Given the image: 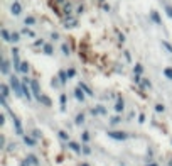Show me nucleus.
<instances>
[{
  "label": "nucleus",
  "instance_id": "obj_7",
  "mask_svg": "<svg viewBox=\"0 0 172 166\" xmlns=\"http://www.w3.org/2000/svg\"><path fill=\"white\" fill-rule=\"evenodd\" d=\"M84 95H86V93H84L83 90L79 88V87H78L76 90H74V97H76V100H78V102H81V103H83V102H84Z\"/></svg>",
  "mask_w": 172,
  "mask_h": 166
},
{
  "label": "nucleus",
  "instance_id": "obj_43",
  "mask_svg": "<svg viewBox=\"0 0 172 166\" xmlns=\"http://www.w3.org/2000/svg\"><path fill=\"white\" fill-rule=\"evenodd\" d=\"M5 124V115H0V126H4Z\"/></svg>",
  "mask_w": 172,
  "mask_h": 166
},
{
  "label": "nucleus",
  "instance_id": "obj_35",
  "mask_svg": "<svg viewBox=\"0 0 172 166\" xmlns=\"http://www.w3.org/2000/svg\"><path fill=\"white\" fill-rule=\"evenodd\" d=\"M133 81L139 83V85H142V76H140V75H135V76H133Z\"/></svg>",
  "mask_w": 172,
  "mask_h": 166
},
{
  "label": "nucleus",
  "instance_id": "obj_10",
  "mask_svg": "<svg viewBox=\"0 0 172 166\" xmlns=\"http://www.w3.org/2000/svg\"><path fill=\"white\" fill-rule=\"evenodd\" d=\"M150 17H152V20H154L155 24H162V19H160V15H159L157 10H150Z\"/></svg>",
  "mask_w": 172,
  "mask_h": 166
},
{
  "label": "nucleus",
  "instance_id": "obj_20",
  "mask_svg": "<svg viewBox=\"0 0 172 166\" xmlns=\"http://www.w3.org/2000/svg\"><path fill=\"white\" fill-rule=\"evenodd\" d=\"M59 102H61V110H64V109H66V95H64V93H61Z\"/></svg>",
  "mask_w": 172,
  "mask_h": 166
},
{
  "label": "nucleus",
  "instance_id": "obj_3",
  "mask_svg": "<svg viewBox=\"0 0 172 166\" xmlns=\"http://www.w3.org/2000/svg\"><path fill=\"white\" fill-rule=\"evenodd\" d=\"M27 83H30L27 78H24V83H22V93H24V97L27 98V102H30L32 100V95H30V90H29V87H27Z\"/></svg>",
  "mask_w": 172,
  "mask_h": 166
},
{
  "label": "nucleus",
  "instance_id": "obj_19",
  "mask_svg": "<svg viewBox=\"0 0 172 166\" xmlns=\"http://www.w3.org/2000/svg\"><path fill=\"white\" fill-rule=\"evenodd\" d=\"M164 76L169 78V80H172V68H170V66L164 68Z\"/></svg>",
  "mask_w": 172,
  "mask_h": 166
},
{
  "label": "nucleus",
  "instance_id": "obj_27",
  "mask_svg": "<svg viewBox=\"0 0 172 166\" xmlns=\"http://www.w3.org/2000/svg\"><path fill=\"white\" fill-rule=\"evenodd\" d=\"M83 122H84V115L83 114H78L76 115V124H78V126H81Z\"/></svg>",
  "mask_w": 172,
  "mask_h": 166
},
{
  "label": "nucleus",
  "instance_id": "obj_41",
  "mask_svg": "<svg viewBox=\"0 0 172 166\" xmlns=\"http://www.w3.org/2000/svg\"><path fill=\"white\" fill-rule=\"evenodd\" d=\"M96 110H98V114H103V115L106 114V110H105L103 107H96Z\"/></svg>",
  "mask_w": 172,
  "mask_h": 166
},
{
  "label": "nucleus",
  "instance_id": "obj_46",
  "mask_svg": "<svg viewBox=\"0 0 172 166\" xmlns=\"http://www.w3.org/2000/svg\"><path fill=\"white\" fill-rule=\"evenodd\" d=\"M20 166H30V163H29V161H27V159H24V161H22V163H20Z\"/></svg>",
  "mask_w": 172,
  "mask_h": 166
},
{
  "label": "nucleus",
  "instance_id": "obj_18",
  "mask_svg": "<svg viewBox=\"0 0 172 166\" xmlns=\"http://www.w3.org/2000/svg\"><path fill=\"white\" fill-rule=\"evenodd\" d=\"M58 136L61 137L62 141H69V134H68L66 131H59V132H58Z\"/></svg>",
  "mask_w": 172,
  "mask_h": 166
},
{
  "label": "nucleus",
  "instance_id": "obj_5",
  "mask_svg": "<svg viewBox=\"0 0 172 166\" xmlns=\"http://www.w3.org/2000/svg\"><path fill=\"white\" fill-rule=\"evenodd\" d=\"M30 90H32V93L39 98L40 97V90H39V81L37 80H30Z\"/></svg>",
  "mask_w": 172,
  "mask_h": 166
},
{
  "label": "nucleus",
  "instance_id": "obj_38",
  "mask_svg": "<svg viewBox=\"0 0 172 166\" xmlns=\"http://www.w3.org/2000/svg\"><path fill=\"white\" fill-rule=\"evenodd\" d=\"M34 46H46V44H44V39H36Z\"/></svg>",
  "mask_w": 172,
  "mask_h": 166
},
{
  "label": "nucleus",
  "instance_id": "obj_47",
  "mask_svg": "<svg viewBox=\"0 0 172 166\" xmlns=\"http://www.w3.org/2000/svg\"><path fill=\"white\" fill-rule=\"evenodd\" d=\"M51 37L56 41V39H59V34H58V32H52V36H51Z\"/></svg>",
  "mask_w": 172,
  "mask_h": 166
},
{
  "label": "nucleus",
  "instance_id": "obj_39",
  "mask_svg": "<svg viewBox=\"0 0 172 166\" xmlns=\"http://www.w3.org/2000/svg\"><path fill=\"white\" fill-rule=\"evenodd\" d=\"M120 120H121V117H113V119H111L110 122H111V124H118V122H120Z\"/></svg>",
  "mask_w": 172,
  "mask_h": 166
},
{
  "label": "nucleus",
  "instance_id": "obj_34",
  "mask_svg": "<svg viewBox=\"0 0 172 166\" xmlns=\"http://www.w3.org/2000/svg\"><path fill=\"white\" fill-rule=\"evenodd\" d=\"M61 49H62V54H69V48H68V44H62Z\"/></svg>",
  "mask_w": 172,
  "mask_h": 166
},
{
  "label": "nucleus",
  "instance_id": "obj_16",
  "mask_svg": "<svg viewBox=\"0 0 172 166\" xmlns=\"http://www.w3.org/2000/svg\"><path fill=\"white\" fill-rule=\"evenodd\" d=\"M27 161H29L32 166H39V159H37L34 154H29V156H27Z\"/></svg>",
  "mask_w": 172,
  "mask_h": 166
},
{
  "label": "nucleus",
  "instance_id": "obj_11",
  "mask_svg": "<svg viewBox=\"0 0 172 166\" xmlns=\"http://www.w3.org/2000/svg\"><path fill=\"white\" fill-rule=\"evenodd\" d=\"M78 87H79V88H81V90H83V92H84V93H86V95H90V97H91V95H93V90H91V88H90V87H88V85H86V83H83V81H79V85H78Z\"/></svg>",
  "mask_w": 172,
  "mask_h": 166
},
{
  "label": "nucleus",
  "instance_id": "obj_31",
  "mask_svg": "<svg viewBox=\"0 0 172 166\" xmlns=\"http://www.w3.org/2000/svg\"><path fill=\"white\" fill-rule=\"evenodd\" d=\"M22 34H27V37H34V36H36V34H34L32 31H29V29H27V27H26V29L22 31Z\"/></svg>",
  "mask_w": 172,
  "mask_h": 166
},
{
  "label": "nucleus",
  "instance_id": "obj_33",
  "mask_svg": "<svg viewBox=\"0 0 172 166\" xmlns=\"http://www.w3.org/2000/svg\"><path fill=\"white\" fill-rule=\"evenodd\" d=\"M19 39H20V34H19V32H12V41H14V42H17Z\"/></svg>",
  "mask_w": 172,
  "mask_h": 166
},
{
  "label": "nucleus",
  "instance_id": "obj_23",
  "mask_svg": "<svg viewBox=\"0 0 172 166\" xmlns=\"http://www.w3.org/2000/svg\"><path fill=\"white\" fill-rule=\"evenodd\" d=\"M24 24H26V27L27 26H34V24H36V19H34V17H26Z\"/></svg>",
  "mask_w": 172,
  "mask_h": 166
},
{
  "label": "nucleus",
  "instance_id": "obj_25",
  "mask_svg": "<svg viewBox=\"0 0 172 166\" xmlns=\"http://www.w3.org/2000/svg\"><path fill=\"white\" fill-rule=\"evenodd\" d=\"M162 46H164V48L167 49L169 53H172V44L169 42V41H162Z\"/></svg>",
  "mask_w": 172,
  "mask_h": 166
},
{
  "label": "nucleus",
  "instance_id": "obj_14",
  "mask_svg": "<svg viewBox=\"0 0 172 166\" xmlns=\"http://www.w3.org/2000/svg\"><path fill=\"white\" fill-rule=\"evenodd\" d=\"M0 70H2V73H4V75H7V73H9V61H7V59H2Z\"/></svg>",
  "mask_w": 172,
  "mask_h": 166
},
{
  "label": "nucleus",
  "instance_id": "obj_6",
  "mask_svg": "<svg viewBox=\"0 0 172 166\" xmlns=\"http://www.w3.org/2000/svg\"><path fill=\"white\" fill-rule=\"evenodd\" d=\"M68 146H69V149H73L76 154H81V151H83V148H81L78 142H74V141H69V142H68Z\"/></svg>",
  "mask_w": 172,
  "mask_h": 166
},
{
  "label": "nucleus",
  "instance_id": "obj_30",
  "mask_svg": "<svg viewBox=\"0 0 172 166\" xmlns=\"http://www.w3.org/2000/svg\"><path fill=\"white\" fill-rule=\"evenodd\" d=\"M66 73H68V78H73L74 75H76V70H74V68H69V70H68Z\"/></svg>",
  "mask_w": 172,
  "mask_h": 166
},
{
  "label": "nucleus",
  "instance_id": "obj_29",
  "mask_svg": "<svg viewBox=\"0 0 172 166\" xmlns=\"http://www.w3.org/2000/svg\"><path fill=\"white\" fill-rule=\"evenodd\" d=\"M165 14H167L169 19H172V7L170 5H165Z\"/></svg>",
  "mask_w": 172,
  "mask_h": 166
},
{
  "label": "nucleus",
  "instance_id": "obj_4",
  "mask_svg": "<svg viewBox=\"0 0 172 166\" xmlns=\"http://www.w3.org/2000/svg\"><path fill=\"white\" fill-rule=\"evenodd\" d=\"M12 120H14V126H15V132H17L19 136H24V129H22V124H20V120H19V117H15V115H12Z\"/></svg>",
  "mask_w": 172,
  "mask_h": 166
},
{
  "label": "nucleus",
  "instance_id": "obj_9",
  "mask_svg": "<svg viewBox=\"0 0 172 166\" xmlns=\"http://www.w3.org/2000/svg\"><path fill=\"white\" fill-rule=\"evenodd\" d=\"M10 12H12L14 15H19L20 12H22V7H20V4H19V2H14V5L10 7Z\"/></svg>",
  "mask_w": 172,
  "mask_h": 166
},
{
  "label": "nucleus",
  "instance_id": "obj_37",
  "mask_svg": "<svg viewBox=\"0 0 172 166\" xmlns=\"http://www.w3.org/2000/svg\"><path fill=\"white\" fill-rule=\"evenodd\" d=\"M0 103H2V105H4L5 109L9 107V103H7V100H5V97H2V95H0Z\"/></svg>",
  "mask_w": 172,
  "mask_h": 166
},
{
  "label": "nucleus",
  "instance_id": "obj_15",
  "mask_svg": "<svg viewBox=\"0 0 172 166\" xmlns=\"http://www.w3.org/2000/svg\"><path fill=\"white\" fill-rule=\"evenodd\" d=\"M24 142H26L27 146H30V148H32V146H36V139H34V137H30V136H24Z\"/></svg>",
  "mask_w": 172,
  "mask_h": 166
},
{
  "label": "nucleus",
  "instance_id": "obj_2",
  "mask_svg": "<svg viewBox=\"0 0 172 166\" xmlns=\"http://www.w3.org/2000/svg\"><path fill=\"white\" fill-rule=\"evenodd\" d=\"M108 137H111V139H115V141H125L127 139V134L125 132H121V131H108Z\"/></svg>",
  "mask_w": 172,
  "mask_h": 166
},
{
  "label": "nucleus",
  "instance_id": "obj_13",
  "mask_svg": "<svg viewBox=\"0 0 172 166\" xmlns=\"http://www.w3.org/2000/svg\"><path fill=\"white\" fill-rule=\"evenodd\" d=\"M0 34H2V39H4V41H12V34L9 32L7 29H2V31H0Z\"/></svg>",
  "mask_w": 172,
  "mask_h": 166
},
{
  "label": "nucleus",
  "instance_id": "obj_45",
  "mask_svg": "<svg viewBox=\"0 0 172 166\" xmlns=\"http://www.w3.org/2000/svg\"><path fill=\"white\" fill-rule=\"evenodd\" d=\"M32 134H34V139H37V137H39V136H40V132H39V131H37V129H36V131H34V132H32Z\"/></svg>",
  "mask_w": 172,
  "mask_h": 166
},
{
  "label": "nucleus",
  "instance_id": "obj_21",
  "mask_svg": "<svg viewBox=\"0 0 172 166\" xmlns=\"http://www.w3.org/2000/svg\"><path fill=\"white\" fill-rule=\"evenodd\" d=\"M52 53H54V49H52V46H51V44H46V46H44V54L51 56Z\"/></svg>",
  "mask_w": 172,
  "mask_h": 166
},
{
  "label": "nucleus",
  "instance_id": "obj_17",
  "mask_svg": "<svg viewBox=\"0 0 172 166\" xmlns=\"http://www.w3.org/2000/svg\"><path fill=\"white\" fill-rule=\"evenodd\" d=\"M58 76H59V81L64 85V83H66V80H68V73H66V71H59Z\"/></svg>",
  "mask_w": 172,
  "mask_h": 166
},
{
  "label": "nucleus",
  "instance_id": "obj_49",
  "mask_svg": "<svg viewBox=\"0 0 172 166\" xmlns=\"http://www.w3.org/2000/svg\"><path fill=\"white\" fill-rule=\"evenodd\" d=\"M81 166H90L88 163H81Z\"/></svg>",
  "mask_w": 172,
  "mask_h": 166
},
{
  "label": "nucleus",
  "instance_id": "obj_8",
  "mask_svg": "<svg viewBox=\"0 0 172 166\" xmlns=\"http://www.w3.org/2000/svg\"><path fill=\"white\" fill-rule=\"evenodd\" d=\"M37 100H39V102H40V103H44L46 107H51V105H52V100H51V98H49V97H47V95H40V97H39V98H37Z\"/></svg>",
  "mask_w": 172,
  "mask_h": 166
},
{
  "label": "nucleus",
  "instance_id": "obj_1",
  "mask_svg": "<svg viewBox=\"0 0 172 166\" xmlns=\"http://www.w3.org/2000/svg\"><path fill=\"white\" fill-rule=\"evenodd\" d=\"M10 87H12V90H14V93L17 97H22L24 95V93H22V85L19 83V80H17L15 75H12V76H10Z\"/></svg>",
  "mask_w": 172,
  "mask_h": 166
},
{
  "label": "nucleus",
  "instance_id": "obj_42",
  "mask_svg": "<svg viewBox=\"0 0 172 166\" xmlns=\"http://www.w3.org/2000/svg\"><path fill=\"white\" fill-rule=\"evenodd\" d=\"M0 146H2V148L5 146V136H0Z\"/></svg>",
  "mask_w": 172,
  "mask_h": 166
},
{
  "label": "nucleus",
  "instance_id": "obj_48",
  "mask_svg": "<svg viewBox=\"0 0 172 166\" xmlns=\"http://www.w3.org/2000/svg\"><path fill=\"white\" fill-rule=\"evenodd\" d=\"M147 166H159L157 163H150V164H147Z\"/></svg>",
  "mask_w": 172,
  "mask_h": 166
},
{
  "label": "nucleus",
  "instance_id": "obj_28",
  "mask_svg": "<svg viewBox=\"0 0 172 166\" xmlns=\"http://www.w3.org/2000/svg\"><path fill=\"white\" fill-rule=\"evenodd\" d=\"M133 71H135V75H140V73L143 71V66H142L140 63H137V65H135V70H133Z\"/></svg>",
  "mask_w": 172,
  "mask_h": 166
},
{
  "label": "nucleus",
  "instance_id": "obj_50",
  "mask_svg": "<svg viewBox=\"0 0 172 166\" xmlns=\"http://www.w3.org/2000/svg\"><path fill=\"white\" fill-rule=\"evenodd\" d=\"M169 166H172V159H170V161H169Z\"/></svg>",
  "mask_w": 172,
  "mask_h": 166
},
{
  "label": "nucleus",
  "instance_id": "obj_22",
  "mask_svg": "<svg viewBox=\"0 0 172 166\" xmlns=\"http://www.w3.org/2000/svg\"><path fill=\"white\" fill-rule=\"evenodd\" d=\"M29 71V63L27 61H22V65H20V73H27Z\"/></svg>",
  "mask_w": 172,
  "mask_h": 166
},
{
  "label": "nucleus",
  "instance_id": "obj_44",
  "mask_svg": "<svg viewBox=\"0 0 172 166\" xmlns=\"http://www.w3.org/2000/svg\"><path fill=\"white\" fill-rule=\"evenodd\" d=\"M139 122H140V124H142V122H145V115H139Z\"/></svg>",
  "mask_w": 172,
  "mask_h": 166
},
{
  "label": "nucleus",
  "instance_id": "obj_40",
  "mask_svg": "<svg viewBox=\"0 0 172 166\" xmlns=\"http://www.w3.org/2000/svg\"><path fill=\"white\" fill-rule=\"evenodd\" d=\"M83 153H84V154H90V153H91V149H90L88 146H83Z\"/></svg>",
  "mask_w": 172,
  "mask_h": 166
},
{
  "label": "nucleus",
  "instance_id": "obj_24",
  "mask_svg": "<svg viewBox=\"0 0 172 166\" xmlns=\"http://www.w3.org/2000/svg\"><path fill=\"white\" fill-rule=\"evenodd\" d=\"M142 87H143V88H152V83H150V80L143 78V80H142Z\"/></svg>",
  "mask_w": 172,
  "mask_h": 166
},
{
  "label": "nucleus",
  "instance_id": "obj_36",
  "mask_svg": "<svg viewBox=\"0 0 172 166\" xmlns=\"http://www.w3.org/2000/svg\"><path fill=\"white\" fill-rule=\"evenodd\" d=\"M155 110H157V112H164L165 107L162 105V103H157V105H155Z\"/></svg>",
  "mask_w": 172,
  "mask_h": 166
},
{
  "label": "nucleus",
  "instance_id": "obj_12",
  "mask_svg": "<svg viewBox=\"0 0 172 166\" xmlns=\"http://www.w3.org/2000/svg\"><path fill=\"white\" fill-rule=\"evenodd\" d=\"M123 109H125V103H123V98H118V102L115 103V110L120 114V112H123Z\"/></svg>",
  "mask_w": 172,
  "mask_h": 166
},
{
  "label": "nucleus",
  "instance_id": "obj_32",
  "mask_svg": "<svg viewBox=\"0 0 172 166\" xmlns=\"http://www.w3.org/2000/svg\"><path fill=\"white\" fill-rule=\"evenodd\" d=\"M81 139H83V141H84V142H88V141H90V134H88V132H86V131H84V132H83V134H81Z\"/></svg>",
  "mask_w": 172,
  "mask_h": 166
},
{
  "label": "nucleus",
  "instance_id": "obj_26",
  "mask_svg": "<svg viewBox=\"0 0 172 166\" xmlns=\"http://www.w3.org/2000/svg\"><path fill=\"white\" fill-rule=\"evenodd\" d=\"M0 90H2V97H7L9 95V87L7 85H0Z\"/></svg>",
  "mask_w": 172,
  "mask_h": 166
}]
</instances>
